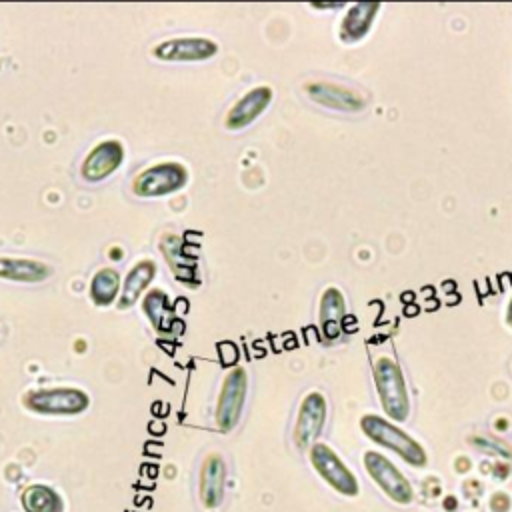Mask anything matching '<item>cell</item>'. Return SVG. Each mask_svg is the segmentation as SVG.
<instances>
[{"instance_id": "6da1fadb", "label": "cell", "mask_w": 512, "mask_h": 512, "mask_svg": "<svg viewBox=\"0 0 512 512\" xmlns=\"http://www.w3.org/2000/svg\"><path fill=\"white\" fill-rule=\"evenodd\" d=\"M360 428L368 440L382 448H388L406 464L416 468H424L428 464V454L422 448V444L408 432H404L400 426L392 424L390 420L378 414H364L360 418Z\"/></svg>"}, {"instance_id": "7a4b0ae2", "label": "cell", "mask_w": 512, "mask_h": 512, "mask_svg": "<svg viewBox=\"0 0 512 512\" xmlns=\"http://www.w3.org/2000/svg\"><path fill=\"white\" fill-rule=\"evenodd\" d=\"M372 374H374L378 400L386 416H390L396 422L408 420L410 398H408L406 380L398 362L390 356H380L372 366Z\"/></svg>"}, {"instance_id": "3957f363", "label": "cell", "mask_w": 512, "mask_h": 512, "mask_svg": "<svg viewBox=\"0 0 512 512\" xmlns=\"http://www.w3.org/2000/svg\"><path fill=\"white\" fill-rule=\"evenodd\" d=\"M22 406L40 416H78L90 408V394L74 386L36 388L22 396Z\"/></svg>"}, {"instance_id": "277c9868", "label": "cell", "mask_w": 512, "mask_h": 512, "mask_svg": "<svg viewBox=\"0 0 512 512\" xmlns=\"http://www.w3.org/2000/svg\"><path fill=\"white\" fill-rule=\"evenodd\" d=\"M308 458L316 474L338 494L354 498L360 494V484L354 472L342 462V458L324 442H316L308 450Z\"/></svg>"}, {"instance_id": "5b68a950", "label": "cell", "mask_w": 512, "mask_h": 512, "mask_svg": "<svg viewBox=\"0 0 512 512\" xmlns=\"http://www.w3.org/2000/svg\"><path fill=\"white\" fill-rule=\"evenodd\" d=\"M366 474L374 480V484L396 504L408 506L414 502V488L406 480V476L380 452L366 450L362 456Z\"/></svg>"}, {"instance_id": "8992f818", "label": "cell", "mask_w": 512, "mask_h": 512, "mask_svg": "<svg viewBox=\"0 0 512 512\" xmlns=\"http://www.w3.org/2000/svg\"><path fill=\"white\" fill-rule=\"evenodd\" d=\"M188 182V170L180 162H158L142 170L134 182L132 190L140 198H160L182 190Z\"/></svg>"}, {"instance_id": "52a82bcc", "label": "cell", "mask_w": 512, "mask_h": 512, "mask_svg": "<svg viewBox=\"0 0 512 512\" xmlns=\"http://www.w3.org/2000/svg\"><path fill=\"white\" fill-rule=\"evenodd\" d=\"M246 394H248V374L244 368L236 366L224 376L220 394L216 400L214 418H216L218 430L230 432L236 428L244 410Z\"/></svg>"}, {"instance_id": "ba28073f", "label": "cell", "mask_w": 512, "mask_h": 512, "mask_svg": "<svg viewBox=\"0 0 512 512\" xmlns=\"http://www.w3.org/2000/svg\"><path fill=\"white\" fill-rule=\"evenodd\" d=\"M326 414H328V404L322 392L312 390L308 392L298 408L296 422H294V444L300 450H310L312 444H316L324 424H326Z\"/></svg>"}, {"instance_id": "9c48e42d", "label": "cell", "mask_w": 512, "mask_h": 512, "mask_svg": "<svg viewBox=\"0 0 512 512\" xmlns=\"http://www.w3.org/2000/svg\"><path fill=\"white\" fill-rule=\"evenodd\" d=\"M152 54L162 62H202L218 54V42L202 36L170 38L156 44Z\"/></svg>"}, {"instance_id": "30bf717a", "label": "cell", "mask_w": 512, "mask_h": 512, "mask_svg": "<svg viewBox=\"0 0 512 512\" xmlns=\"http://www.w3.org/2000/svg\"><path fill=\"white\" fill-rule=\"evenodd\" d=\"M304 92L312 102L338 112H362L368 104L360 92L326 80L306 82Z\"/></svg>"}, {"instance_id": "8fae6325", "label": "cell", "mask_w": 512, "mask_h": 512, "mask_svg": "<svg viewBox=\"0 0 512 512\" xmlns=\"http://www.w3.org/2000/svg\"><path fill=\"white\" fill-rule=\"evenodd\" d=\"M124 162V146L120 140H102L86 154L80 166V176L86 182H102L114 174Z\"/></svg>"}, {"instance_id": "7c38bea8", "label": "cell", "mask_w": 512, "mask_h": 512, "mask_svg": "<svg viewBox=\"0 0 512 512\" xmlns=\"http://www.w3.org/2000/svg\"><path fill=\"white\" fill-rule=\"evenodd\" d=\"M272 88L270 86H256L248 90L228 112L224 118V126L228 130H244L250 126L272 102Z\"/></svg>"}, {"instance_id": "4fadbf2b", "label": "cell", "mask_w": 512, "mask_h": 512, "mask_svg": "<svg viewBox=\"0 0 512 512\" xmlns=\"http://www.w3.org/2000/svg\"><path fill=\"white\" fill-rule=\"evenodd\" d=\"M224 484H226V462L222 454L210 452L200 468V482H198V496L204 508L214 510L224 500Z\"/></svg>"}, {"instance_id": "5bb4252c", "label": "cell", "mask_w": 512, "mask_h": 512, "mask_svg": "<svg viewBox=\"0 0 512 512\" xmlns=\"http://www.w3.org/2000/svg\"><path fill=\"white\" fill-rule=\"evenodd\" d=\"M382 4L378 2H356V4H350L344 18H342V24H340V40L344 44H354V42H360L372 28V22L376 18V14L380 12Z\"/></svg>"}, {"instance_id": "9a60e30c", "label": "cell", "mask_w": 512, "mask_h": 512, "mask_svg": "<svg viewBox=\"0 0 512 512\" xmlns=\"http://www.w3.org/2000/svg\"><path fill=\"white\" fill-rule=\"evenodd\" d=\"M52 276V266L42 260L22 256H0V278L12 282L36 284Z\"/></svg>"}, {"instance_id": "2e32d148", "label": "cell", "mask_w": 512, "mask_h": 512, "mask_svg": "<svg viewBox=\"0 0 512 512\" xmlns=\"http://www.w3.org/2000/svg\"><path fill=\"white\" fill-rule=\"evenodd\" d=\"M346 316V300L336 286H328L320 296V330L324 340L332 342L342 334V320Z\"/></svg>"}, {"instance_id": "e0dca14e", "label": "cell", "mask_w": 512, "mask_h": 512, "mask_svg": "<svg viewBox=\"0 0 512 512\" xmlns=\"http://www.w3.org/2000/svg\"><path fill=\"white\" fill-rule=\"evenodd\" d=\"M156 278V264L148 258L136 262L126 278L124 284L120 288V296H118V308L120 310H128L136 304V300L142 296V292L148 288V284Z\"/></svg>"}, {"instance_id": "ac0fdd59", "label": "cell", "mask_w": 512, "mask_h": 512, "mask_svg": "<svg viewBox=\"0 0 512 512\" xmlns=\"http://www.w3.org/2000/svg\"><path fill=\"white\" fill-rule=\"evenodd\" d=\"M20 504L24 512H64L62 496L46 484L28 486L20 496Z\"/></svg>"}, {"instance_id": "d6986e66", "label": "cell", "mask_w": 512, "mask_h": 512, "mask_svg": "<svg viewBox=\"0 0 512 512\" xmlns=\"http://www.w3.org/2000/svg\"><path fill=\"white\" fill-rule=\"evenodd\" d=\"M88 292L96 306H110L120 296V274L114 268H100L94 272Z\"/></svg>"}, {"instance_id": "ffe728a7", "label": "cell", "mask_w": 512, "mask_h": 512, "mask_svg": "<svg viewBox=\"0 0 512 512\" xmlns=\"http://www.w3.org/2000/svg\"><path fill=\"white\" fill-rule=\"evenodd\" d=\"M142 308L148 316V320L152 322V326L160 332L168 330L170 328V322L174 320L172 318V312H170V300H168V294L160 288H152L144 300H142Z\"/></svg>"}, {"instance_id": "44dd1931", "label": "cell", "mask_w": 512, "mask_h": 512, "mask_svg": "<svg viewBox=\"0 0 512 512\" xmlns=\"http://www.w3.org/2000/svg\"><path fill=\"white\" fill-rule=\"evenodd\" d=\"M470 442H472L478 450H482V452H488V454H494V456L512 458V452H510L508 446L502 444V442H494V440H490V438H486V436H472Z\"/></svg>"}, {"instance_id": "7402d4cb", "label": "cell", "mask_w": 512, "mask_h": 512, "mask_svg": "<svg viewBox=\"0 0 512 512\" xmlns=\"http://www.w3.org/2000/svg\"><path fill=\"white\" fill-rule=\"evenodd\" d=\"M314 8H332V10H338V8H342L344 4H312Z\"/></svg>"}, {"instance_id": "603a6c76", "label": "cell", "mask_w": 512, "mask_h": 512, "mask_svg": "<svg viewBox=\"0 0 512 512\" xmlns=\"http://www.w3.org/2000/svg\"><path fill=\"white\" fill-rule=\"evenodd\" d=\"M506 322H508V326H512V300H510L508 310H506Z\"/></svg>"}]
</instances>
